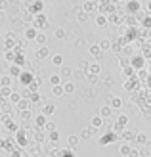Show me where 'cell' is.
<instances>
[{"instance_id":"cell-15","label":"cell","mask_w":151,"mask_h":157,"mask_svg":"<svg viewBox=\"0 0 151 157\" xmlns=\"http://www.w3.org/2000/svg\"><path fill=\"white\" fill-rule=\"evenodd\" d=\"M88 54H90V58H92V61H98L100 58H101V50H100V46L98 44H90L88 46Z\"/></svg>"},{"instance_id":"cell-24","label":"cell","mask_w":151,"mask_h":157,"mask_svg":"<svg viewBox=\"0 0 151 157\" xmlns=\"http://www.w3.org/2000/svg\"><path fill=\"white\" fill-rule=\"evenodd\" d=\"M132 150H134L132 144H126V142H121V144H119V151H121V155H124V157H128Z\"/></svg>"},{"instance_id":"cell-6","label":"cell","mask_w":151,"mask_h":157,"mask_svg":"<svg viewBox=\"0 0 151 157\" xmlns=\"http://www.w3.org/2000/svg\"><path fill=\"white\" fill-rule=\"evenodd\" d=\"M115 142H119V134H115L113 130H107L103 136L98 138V144L100 146H111V144H115Z\"/></svg>"},{"instance_id":"cell-32","label":"cell","mask_w":151,"mask_h":157,"mask_svg":"<svg viewBox=\"0 0 151 157\" xmlns=\"http://www.w3.org/2000/svg\"><path fill=\"white\" fill-rule=\"evenodd\" d=\"M21 71H23V69L21 67H17V65H10V71H8V77H12V78H17L19 75H21Z\"/></svg>"},{"instance_id":"cell-10","label":"cell","mask_w":151,"mask_h":157,"mask_svg":"<svg viewBox=\"0 0 151 157\" xmlns=\"http://www.w3.org/2000/svg\"><path fill=\"white\" fill-rule=\"evenodd\" d=\"M81 10H82L84 13H88V15H90V13H98V0H86Z\"/></svg>"},{"instance_id":"cell-42","label":"cell","mask_w":151,"mask_h":157,"mask_svg":"<svg viewBox=\"0 0 151 157\" xmlns=\"http://www.w3.org/2000/svg\"><path fill=\"white\" fill-rule=\"evenodd\" d=\"M46 134H48V132H54V130H58V127H55V123L54 121H46V124H44V128H42Z\"/></svg>"},{"instance_id":"cell-47","label":"cell","mask_w":151,"mask_h":157,"mask_svg":"<svg viewBox=\"0 0 151 157\" xmlns=\"http://www.w3.org/2000/svg\"><path fill=\"white\" fill-rule=\"evenodd\" d=\"M0 86H12V77L0 75Z\"/></svg>"},{"instance_id":"cell-53","label":"cell","mask_w":151,"mask_h":157,"mask_svg":"<svg viewBox=\"0 0 151 157\" xmlns=\"http://www.w3.org/2000/svg\"><path fill=\"white\" fill-rule=\"evenodd\" d=\"M86 78H88V82L90 84H98V81H100V77L98 75H84Z\"/></svg>"},{"instance_id":"cell-38","label":"cell","mask_w":151,"mask_h":157,"mask_svg":"<svg viewBox=\"0 0 151 157\" xmlns=\"http://www.w3.org/2000/svg\"><path fill=\"white\" fill-rule=\"evenodd\" d=\"M61 88H63V94H73L77 88H75V82H65V84H61Z\"/></svg>"},{"instance_id":"cell-45","label":"cell","mask_w":151,"mask_h":157,"mask_svg":"<svg viewBox=\"0 0 151 157\" xmlns=\"http://www.w3.org/2000/svg\"><path fill=\"white\" fill-rule=\"evenodd\" d=\"M13 58H15L13 50H4V59L8 61V63H13Z\"/></svg>"},{"instance_id":"cell-29","label":"cell","mask_w":151,"mask_h":157,"mask_svg":"<svg viewBox=\"0 0 151 157\" xmlns=\"http://www.w3.org/2000/svg\"><path fill=\"white\" fill-rule=\"evenodd\" d=\"M0 113H2V115H12V113H13V105H12L8 100H4L2 107H0Z\"/></svg>"},{"instance_id":"cell-7","label":"cell","mask_w":151,"mask_h":157,"mask_svg":"<svg viewBox=\"0 0 151 157\" xmlns=\"http://www.w3.org/2000/svg\"><path fill=\"white\" fill-rule=\"evenodd\" d=\"M33 78H35V73L33 71H21V75L17 77V81L21 84V88H27V86L33 82Z\"/></svg>"},{"instance_id":"cell-22","label":"cell","mask_w":151,"mask_h":157,"mask_svg":"<svg viewBox=\"0 0 151 157\" xmlns=\"http://www.w3.org/2000/svg\"><path fill=\"white\" fill-rule=\"evenodd\" d=\"M81 144V138H78V134H71L67 138V147H71V150H77V146Z\"/></svg>"},{"instance_id":"cell-23","label":"cell","mask_w":151,"mask_h":157,"mask_svg":"<svg viewBox=\"0 0 151 157\" xmlns=\"http://www.w3.org/2000/svg\"><path fill=\"white\" fill-rule=\"evenodd\" d=\"M33 132H35V144H42V142H46V132H44V130H40V128H33Z\"/></svg>"},{"instance_id":"cell-26","label":"cell","mask_w":151,"mask_h":157,"mask_svg":"<svg viewBox=\"0 0 151 157\" xmlns=\"http://www.w3.org/2000/svg\"><path fill=\"white\" fill-rule=\"evenodd\" d=\"M123 104H124V101L119 98V96H113V98L109 100V104H107V105H109L111 109H121V107H123Z\"/></svg>"},{"instance_id":"cell-52","label":"cell","mask_w":151,"mask_h":157,"mask_svg":"<svg viewBox=\"0 0 151 157\" xmlns=\"http://www.w3.org/2000/svg\"><path fill=\"white\" fill-rule=\"evenodd\" d=\"M119 65H121V69L128 67V58H124V56H119Z\"/></svg>"},{"instance_id":"cell-11","label":"cell","mask_w":151,"mask_h":157,"mask_svg":"<svg viewBox=\"0 0 151 157\" xmlns=\"http://www.w3.org/2000/svg\"><path fill=\"white\" fill-rule=\"evenodd\" d=\"M29 13L36 15V13H44V2L42 0H35V2L29 4Z\"/></svg>"},{"instance_id":"cell-34","label":"cell","mask_w":151,"mask_h":157,"mask_svg":"<svg viewBox=\"0 0 151 157\" xmlns=\"http://www.w3.org/2000/svg\"><path fill=\"white\" fill-rule=\"evenodd\" d=\"M35 42L36 44H40V46H46V42H48V36H46V33H36V36H35Z\"/></svg>"},{"instance_id":"cell-54","label":"cell","mask_w":151,"mask_h":157,"mask_svg":"<svg viewBox=\"0 0 151 157\" xmlns=\"http://www.w3.org/2000/svg\"><path fill=\"white\" fill-rule=\"evenodd\" d=\"M48 157H59V150H58V147H55V146H54V147H52V150L48 151Z\"/></svg>"},{"instance_id":"cell-25","label":"cell","mask_w":151,"mask_h":157,"mask_svg":"<svg viewBox=\"0 0 151 157\" xmlns=\"http://www.w3.org/2000/svg\"><path fill=\"white\" fill-rule=\"evenodd\" d=\"M13 107L17 109L19 113H21V111H27V109H33V107H31V104H29V100H19V101H17V104H15Z\"/></svg>"},{"instance_id":"cell-12","label":"cell","mask_w":151,"mask_h":157,"mask_svg":"<svg viewBox=\"0 0 151 157\" xmlns=\"http://www.w3.org/2000/svg\"><path fill=\"white\" fill-rule=\"evenodd\" d=\"M123 17H124V15H123V13H119V12H113V13L105 15V19H107V25H109V23H113V25H119V27L123 25Z\"/></svg>"},{"instance_id":"cell-30","label":"cell","mask_w":151,"mask_h":157,"mask_svg":"<svg viewBox=\"0 0 151 157\" xmlns=\"http://www.w3.org/2000/svg\"><path fill=\"white\" fill-rule=\"evenodd\" d=\"M61 78H71V77H73V69H71L69 65H61V71L58 73Z\"/></svg>"},{"instance_id":"cell-60","label":"cell","mask_w":151,"mask_h":157,"mask_svg":"<svg viewBox=\"0 0 151 157\" xmlns=\"http://www.w3.org/2000/svg\"><path fill=\"white\" fill-rule=\"evenodd\" d=\"M25 21H27V23H33V15L27 13V15H25Z\"/></svg>"},{"instance_id":"cell-31","label":"cell","mask_w":151,"mask_h":157,"mask_svg":"<svg viewBox=\"0 0 151 157\" xmlns=\"http://www.w3.org/2000/svg\"><path fill=\"white\" fill-rule=\"evenodd\" d=\"M94 25H96V27H107V19H105V15L96 13V17H94Z\"/></svg>"},{"instance_id":"cell-33","label":"cell","mask_w":151,"mask_h":157,"mask_svg":"<svg viewBox=\"0 0 151 157\" xmlns=\"http://www.w3.org/2000/svg\"><path fill=\"white\" fill-rule=\"evenodd\" d=\"M46 140H48L50 144H54V146H55V144L59 142V132H58V130H54V132H48V134H46Z\"/></svg>"},{"instance_id":"cell-14","label":"cell","mask_w":151,"mask_h":157,"mask_svg":"<svg viewBox=\"0 0 151 157\" xmlns=\"http://www.w3.org/2000/svg\"><path fill=\"white\" fill-rule=\"evenodd\" d=\"M100 73H101L100 61H90L88 67H86V75H98V77H100Z\"/></svg>"},{"instance_id":"cell-28","label":"cell","mask_w":151,"mask_h":157,"mask_svg":"<svg viewBox=\"0 0 151 157\" xmlns=\"http://www.w3.org/2000/svg\"><path fill=\"white\" fill-rule=\"evenodd\" d=\"M98 115L101 117L103 121H105V119H109V117L113 115V109H111L109 105H101V109H100V113H98Z\"/></svg>"},{"instance_id":"cell-17","label":"cell","mask_w":151,"mask_h":157,"mask_svg":"<svg viewBox=\"0 0 151 157\" xmlns=\"http://www.w3.org/2000/svg\"><path fill=\"white\" fill-rule=\"evenodd\" d=\"M90 127H92V128H96V130H100V128L105 127V121H103L100 115H94L92 119H90Z\"/></svg>"},{"instance_id":"cell-46","label":"cell","mask_w":151,"mask_h":157,"mask_svg":"<svg viewBox=\"0 0 151 157\" xmlns=\"http://www.w3.org/2000/svg\"><path fill=\"white\" fill-rule=\"evenodd\" d=\"M123 73H124V78H134V77H136V71H134L130 65H128V67H124V69H123Z\"/></svg>"},{"instance_id":"cell-62","label":"cell","mask_w":151,"mask_h":157,"mask_svg":"<svg viewBox=\"0 0 151 157\" xmlns=\"http://www.w3.org/2000/svg\"><path fill=\"white\" fill-rule=\"evenodd\" d=\"M21 157H25V155H21Z\"/></svg>"},{"instance_id":"cell-36","label":"cell","mask_w":151,"mask_h":157,"mask_svg":"<svg viewBox=\"0 0 151 157\" xmlns=\"http://www.w3.org/2000/svg\"><path fill=\"white\" fill-rule=\"evenodd\" d=\"M19 100H21V96H19V90H12V94L8 96V101H10L12 105H15Z\"/></svg>"},{"instance_id":"cell-19","label":"cell","mask_w":151,"mask_h":157,"mask_svg":"<svg viewBox=\"0 0 151 157\" xmlns=\"http://www.w3.org/2000/svg\"><path fill=\"white\" fill-rule=\"evenodd\" d=\"M134 54H136V48H134L132 44H124L121 48V56H124V58H132Z\"/></svg>"},{"instance_id":"cell-39","label":"cell","mask_w":151,"mask_h":157,"mask_svg":"<svg viewBox=\"0 0 151 157\" xmlns=\"http://www.w3.org/2000/svg\"><path fill=\"white\" fill-rule=\"evenodd\" d=\"M19 117H21V121H25V123H31V121H33V111H31V109H27V111H21L19 113Z\"/></svg>"},{"instance_id":"cell-58","label":"cell","mask_w":151,"mask_h":157,"mask_svg":"<svg viewBox=\"0 0 151 157\" xmlns=\"http://www.w3.org/2000/svg\"><path fill=\"white\" fill-rule=\"evenodd\" d=\"M4 147H6V136L0 138V150H4Z\"/></svg>"},{"instance_id":"cell-35","label":"cell","mask_w":151,"mask_h":157,"mask_svg":"<svg viewBox=\"0 0 151 157\" xmlns=\"http://www.w3.org/2000/svg\"><path fill=\"white\" fill-rule=\"evenodd\" d=\"M54 36L58 38V40H63V38H67V31L63 27H58V29H54Z\"/></svg>"},{"instance_id":"cell-18","label":"cell","mask_w":151,"mask_h":157,"mask_svg":"<svg viewBox=\"0 0 151 157\" xmlns=\"http://www.w3.org/2000/svg\"><path fill=\"white\" fill-rule=\"evenodd\" d=\"M96 128H92V127H86L82 132H81V134H78V138H81V140H90L92 136H96Z\"/></svg>"},{"instance_id":"cell-44","label":"cell","mask_w":151,"mask_h":157,"mask_svg":"<svg viewBox=\"0 0 151 157\" xmlns=\"http://www.w3.org/2000/svg\"><path fill=\"white\" fill-rule=\"evenodd\" d=\"M48 81H50V84H52V86H59V84H61V77H59L58 73H54V75H50Z\"/></svg>"},{"instance_id":"cell-3","label":"cell","mask_w":151,"mask_h":157,"mask_svg":"<svg viewBox=\"0 0 151 157\" xmlns=\"http://www.w3.org/2000/svg\"><path fill=\"white\" fill-rule=\"evenodd\" d=\"M128 65H130L134 71L138 73V71H142V69H147V61H145V59H144V58H142L140 54L136 52L132 58H128Z\"/></svg>"},{"instance_id":"cell-57","label":"cell","mask_w":151,"mask_h":157,"mask_svg":"<svg viewBox=\"0 0 151 157\" xmlns=\"http://www.w3.org/2000/svg\"><path fill=\"white\" fill-rule=\"evenodd\" d=\"M73 75H75L77 78H81V77H84L86 73H84V71H81V69H77V71H73Z\"/></svg>"},{"instance_id":"cell-49","label":"cell","mask_w":151,"mask_h":157,"mask_svg":"<svg viewBox=\"0 0 151 157\" xmlns=\"http://www.w3.org/2000/svg\"><path fill=\"white\" fill-rule=\"evenodd\" d=\"M98 46H100V50H101V52H105V50H109V48H111V40H107V38H103V40H101Z\"/></svg>"},{"instance_id":"cell-37","label":"cell","mask_w":151,"mask_h":157,"mask_svg":"<svg viewBox=\"0 0 151 157\" xmlns=\"http://www.w3.org/2000/svg\"><path fill=\"white\" fill-rule=\"evenodd\" d=\"M59 157H77V153H75V150H71V147H61Z\"/></svg>"},{"instance_id":"cell-41","label":"cell","mask_w":151,"mask_h":157,"mask_svg":"<svg viewBox=\"0 0 151 157\" xmlns=\"http://www.w3.org/2000/svg\"><path fill=\"white\" fill-rule=\"evenodd\" d=\"M88 19H90L88 13H84L82 10H77V21H78V23H86Z\"/></svg>"},{"instance_id":"cell-4","label":"cell","mask_w":151,"mask_h":157,"mask_svg":"<svg viewBox=\"0 0 151 157\" xmlns=\"http://www.w3.org/2000/svg\"><path fill=\"white\" fill-rule=\"evenodd\" d=\"M140 10H142V2H140V0H126L124 6H123L124 15H134V13L140 12Z\"/></svg>"},{"instance_id":"cell-40","label":"cell","mask_w":151,"mask_h":157,"mask_svg":"<svg viewBox=\"0 0 151 157\" xmlns=\"http://www.w3.org/2000/svg\"><path fill=\"white\" fill-rule=\"evenodd\" d=\"M12 86H0V98H2V100H8V96H10V94H12Z\"/></svg>"},{"instance_id":"cell-43","label":"cell","mask_w":151,"mask_h":157,"mask_svg":"<svg viewBox=\"0 0 151 157\" xmlns=\"http://www.w3.org/2000/svg\"><path fill=\"white\" fill-rule=\"evenodd\" d=\"M140 27L142 29H147V31L151 29V15H145V17L140 21Z\"/></svg>"},{"instance_id":"cell-50","label":"cell","mask_w":151,"mask_h":157,"mask_svg":"<svg viewBox=\"0 0 151 157\" xmlns=\"http://www.w3.org/2000/svg\"><path fill=\"white\" fill-rule=\"evenodd\" d=\"M52 63L54 65H63V56H61V54H55V56H52Z\"/></svg>"},{"instance_id":"cell-13","label":"cell","mask_w":151,"mask_h":157,"mask_svg":"<svg viewBox=\"0 0 151 157\" xmlns=\"http://www.w3.org/2000/svg\"><path fill=\"white\" fill-rule=\"evenodd\" d=\"M46 121H48V117H44L42 113H36L35 117H33V128H44V124H46Z\"/></svg>"},{"instance_id":"cell-55","label":"cell","mask_w":151,"mask_h":157,"mask_svg":"<svg viewBox=\"0 0 151 157\" xmlns=\"http://www.w3.org/2000/svg\"><path fill=\"white\" fill-rule=\"evenodd\" d=\"M75 46H77V48H84V46H86V40H84L82 36H81V38H77V42H75Z\"/></svg>"},{"instance_id":"cell-27","label":"cell","mask_w":151,"mask_h":157,"mask_svg":"<svg viewBox=\"0 0 151 157\" xmlns=\"http://www.w3.org/2000/svg\"><path fill=\"white\" fill-rule=\"evenodd\" d=\"M36 58H38V59H46V58H50V48H48V46H40V48L36 50Z\"/></svg>"},{"instance_id":"cell-21","label":"cell","mask_w":151,"mask_h":157,"mask_svg":"<svg viewBox=\"0 0 151 157\" xmlns=\"http://www.w3.org/2000/svg\"><path fill=\"white\" fill-rule=\"evenodd\" d=\"M36 33H38V31H36V29H33V27H31V25H27L25 29H23V36H25L27 40H35V36H36Z\"/></svg>"},{"instance_id":"cell-59","label":"cell","mask_w":151,"mask_h":157,"mask_svg":"<svg viewBox=\"0 0 151 157\" xmlns=\"http://www.w3.org/2000/svg\"><path fill=\"white\" fill-rule=\"evenodd\" d=\"M128 157H140V155H138V147H136V150H132V151H130V155H128Z\"/></svg>"},{"instance_id":"cell-8","label":"cell","mask_w":151,"mask_h":157,"mask_svg":"<svg viewBox=\"0 0 151 157\" xmlns=\"http://www.w3.org/2000/svg\"><path fill=\"white\" fill-rule=\"evenodd\" d=\"M140 86H142V82L138 81L136 77H134V78H126V81H124V90L130 92V94H132L134 90H142Z\"/></svg>"},{"instance_id":"cell-9","label":"cell","mask_w":151,"mask_h":157,"mask_svg":"<svg viewBox=\"0 0 151 157\" xmlns=\"http://www.w3.org/2000/svg\"><path fill=\"white\" fill-rule=\"evenodd\" d=\"M138 147H144V146H149V136L147 132H138V134H134V142Z\"/></svg>"},{"instance_id":"cell-1","label":"cell","mask_w":151,"mask_h":157,"mask_svg":"<svg viewBox=\"0 0 151 157\" xmlns=\"http://www.w3.org/2000/svg\"><path fill=\"white\" fill-rule=\"evenodd\" d=\"M12 138H13V146L17 147V150L25 151L29 147V136H27V128L25 127H19V130L15 132V134H12Z\"/></svg>"},{"instance_id":"cell-5","label":"cell","mask_w":151,"mask_h":157,"mask_svg":"<svg viewBox=\"0 0 151 157\" xmlns=\"http://www.w3.org/2000/svg\"><path fill=\"white\" fill-rule=\"evenodd\" d=\"M126 124H128V115H119L115 124H111V130H113L115 134H121L123 130H126Z\"/></svg>"},{"instance_id":"cell-48","label":"cell","mask_w":151,"mask_h":157,"mask_svg":"<svg viewBox=\"0 0 151 157\" xmlns=\"http://www.w3.org/2000/svg\"><path fill=\"white\" fill-rule=\"evenodd\" d=\"M52 96H55V98H61V96H63L61 84H59V86H52Z\"/></svg>"},{"instance_id":"cell-16","label":"cell","mask_w":151,"mask_h":157,"mask_svg":"<svg viewBox=\"0 0 151 157\" xmlns=\"http://www.w3.org/2000/svg\"><path fill=\"white\" fill-rule=\"evenodd\" d=\"M40 113H42L44 117H50V115H54V113H55V105L52 104V101H46L44 105H40Z\"/></svg>"},{"instance_id":"cell-51","label":"cell","mask_w":151,"mask_h":157,"mask_svg":"<svg viewBox=\"0 0 151 157\" xmlns=\"http://www.w3.org/2000/svg\"><path fill=\"white\" fill-rule=\"evenodd\" d=\"M121 48H123V46L115 40V42H111V48H109V50H113V52L117 54V56H121Z\"/></svg>"},{"instance_id":"cell-20","label":"cell","mask_w":151,"mask_h":157,"mask_svg":"<svg viewBox=\"0 0 151 157\" xmlns=\"http://www.w3.org/2000/svg\"><path fill=\"white\" fill-rule=\"evenodd\" d=\"M119 140H123L126 144H132L134 142V132L132 130H123L121 134H119Z\"/></svg>"},{"instance_id":"cell-2","label":"cell","mask_w":151,"mask_h":157,"mask_svg":"<svg viewBox=\"0 0 151 157\" xmlns=\"http://www.w3.org/2000/svg\"><path fill=\"white\" fill-rule=\"evenodd\" d=\"M31 27L33 29H36L38 33H46V27H48V17H46L44 13H36V15H33V23H31Z\"/></svg>"},{"instance_id":"cell-56","label":"cell","mask_w":151,"mask_h":157,"mask_svg":"<svg viewBox=\"0 0 151 157\" xmlns=\"http://www.w3.org/2000/svg\"><path fill=\"white\" fill-rule=\"evenodd\" d=\"M8 8H10V2H8V0H0V12L8 10Z\"/></svg>"},{"instance_id":"cell-61","label":"cell","mask_w":151,"mask_h":157,"mask_svg":"<svg viewBox=\"0 0 151 157\" xmlns=\"http://www.w3.org/2000/svg\"><path fill=\"white\" fill-rule=\"evenodd\" d=\"M2 104H4V100H2V98H0V107H2Z\"/></svg>"}]
</instances>
